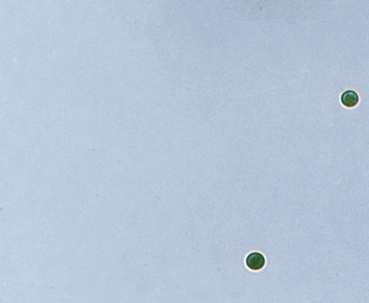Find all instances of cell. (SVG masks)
Segmentation results:
<instances>
[{"label": "cell", "instance_id": "6da1fadb", "mask_svg": "<svg viewBox=\"0 0 369 303\" xmlns=\"http://www.w3.org/2000/svg\"><path fill=\"white\" fill-rule=\"evenodd\" d=\"M340 104L344 108L351 109L356 108L360 103V97L359 94L353 89H347L342 92L340 96Z\"/></svg>", "mask_w": 369, "mask_h": 303}, {"label": "cell", "instance_id": "7a4b0ae2", "mask_svg": "<svg viewBox=\"0 0 369 303\" xmlns=\"http://www.w3.org/2000/svg\"><path fill=\"white\" fill-rule=\"evenodd\" d=\"M246 266L252 271L262 269L265 265V258L263 254L259 252H252L246 257Z\"/></svg>", "mask_w": 369, "mask_h": 303}]
</instances>
